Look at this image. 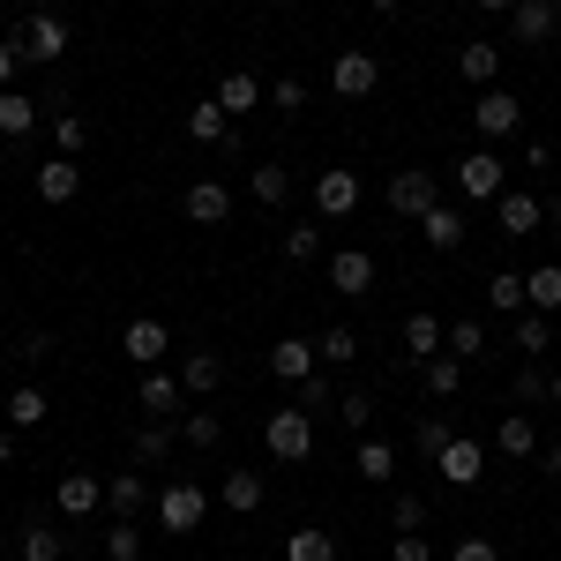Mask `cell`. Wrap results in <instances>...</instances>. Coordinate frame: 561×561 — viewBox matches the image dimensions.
I'll list each match as a JSON object with an SVG mask.
<instances>
[{
  "instance_id": "1",
  "label": "cell",
  "mask_w": 561,
  "mask_h": 561,
  "mask_svg": "<svg viewBox=\"0 0 561 561\" xmlns=\"http://www.w3.org/2000/svg\"><path fill=\"white\" fill-rule=\"evenodd\" d=\"M262 449H270L277 465H307V457H314V412L277 404V412H270V427H262Z\"/></svg>"
},
{
  "instance_id": "2",
  "label": "cell",
  "mask_w": 561,
  "mask_h": 561,
  "mask_svg": "<svg viewBox=\"0 0 561 561\" xmlns=\"http://www.w3.org/2000/svg\"><path fill=\"white\" fill-rule=\"evenodd\" d=\"M15 53H23V60H38V68H53V60L68 53V23H60L53 8H31V15H23V31H15Z\"/></svg>"
},
{
  "instance_id": "3",
  "label": "cell",
  "mask_w": 561,
  "mask_h": 561,
  "mask_svg": "<svg viewBox=\"0 0 561 561\" xmlns=\"http://www.w3.org/2000/svg\"><path fill=\"white\" fill-rule=\"evenodd\" d=\"M472 128L486 135V142L517 135V128H524V98H517V90H502V83H494V90H479V105H472Z\"/></svg>"
},
{
  "instance_id": "4",
  "label": "cell",
  "mask_w": 561,
  "mask_h": 561,
  "mask_svg": "<svg viewBox=\"0 0 561 561\" xmlns=\"http://www.w3.org/2000/svg\"><path fill=\"white\" fill-rule=\"evenodd\" d=\"M330 90H337V98H375V90H382V60L359 53V45H345V53L330 60Z\"/></svg>"
},
{
  "instance_id": "5",
  "label": "cell",
  "mask_w": 561,
  "mask_h": 561,
  "mask_svg": "<svg viewBox=\"0 0 561 561\" xmlns=\"http://www.w3.org/2000/svg\"><path fill=\"white\" fill-rule=\"evenodd\" d=\"M382 203H389L397 217H412V225H420V217H427L434 203H442V187H434V173H427V165H404V173L389 180V195H382Z\"/></svg>"
},
{
  "instance_id": "6",
  "label": "cell",
  "mask_w": 561,
  "mask_h": 561,
  "mask_svg": "<svg viewBox=\"0 0 561 561\" xmlns=\"http://www.w3.org/2000/svg\"><path fill=\"white\" fill-rule=\"evenodd\" d=\"M203 517H210V494H203L195 479H173V486L158 494V524H165V531H195Z\"/></svg>"
},
{
  "instance_id": "7",
  "label": "cell",
  "mask_w": 561,
  "mask_h": 561,
  "mask_svg": "<svg viewBox=\"0 0 561 561\" xmlns=\"http://www.w3.org/2000/svg\"><path fill=\"white\" fill-rule=\"evenodd\" d=\"M561 31V0H517L510 8V45H554Z\"/></svg>"
},
{
  "instance_id": "8",
  "label": "cell",
  "mask_w": 561,
  "mask_h": 561,
  "mask_svg": "<svg viewBox=\"0 0 561 561\" xmlns=\"http://www.w3.org/2000/svg\"><path fill=\"white\" fill-rule=\"evenodd\" d=\"M359 210V173L352 165H322L314 173V217H352Z\"/></svg>"
},
{
  "instance_id": "9",
  "label": "cell",
  "mask_w": 561,
  "mask_h": 561,
  "mask_svg": "<svg viewBox=\"0 0 561 561\" xmlns=\"http://www.w3.org/2000/svg\"><path fill=\"white\" fill-rule=\"evenodd\" d=\"M121 352H128L135 367H158V359H165V352H173V330H165V322H158V314H135L128 330H121Z\"/></svg>"
},
{
  "instance_id": "10",
  "label": "cell",
  "mask_w": 561,
  "mask_h": 561,
  "mask_svg": "<svg viewBox=\"0 0 561 561\" xmlns=\"http://www.w3.org/2000/svg\"><path fill=\"white\" fill-rule=\"evenodd\" d=\"M53 510H60V517H98V510H105V479L98 472H68L60 486H53Z\"/></svg>"
},
{
  "instance_id": "11",
  "label": "cell",
  "mask_w": 561,
  "mask_h": 561,
  "mask_svg": "<svg viewBox=\"0 0 561 561\" xmlns=\"http://www.w3.org/2000/svg\"><path fill=\"white\" fill-rule=\"evenodd\" d=\"M502 53H510V45L465 38V45H457V76H465V83H479V90H494V83H502Z\"/></svg>"
},
{
  "instance_id": "12",
  "label": "cell",
  "mask_w": 561,
  "mask_h": 561,
  "mask_svg": "<svg viewBox=\"0 0 561 561\" xmlns=\"http://www.w3.org/2000/svg\"><path fill=\"white\" fill-rule=\"evenodd\" d=\"M457 187H465L472 203H494V195H502V158H494V150H465V158H457Z\"/></svg>"
},
{
  "instance_id": "13",
  "label": "cell",
  "mask_w": 561,
  "mask_h": 561,
  "mask_svg": "<svg viewBox=\"0 0 561 561\" xmlns=\"http://www.w3.org/2000/svg\"><path fill=\"white\" fill-rule=\"evenodd\" d=\"M494 210H502V232H510V240H531V232L547 225V203H539V195H524V187H502V195H494Z\"/></svg>"
},
{
  "instance_id": "14",
  "label": "cell",
  "mask_w": 561,
  "mask_h": 561,
  "mask_svg": "<svg viewBox=\"0 0 561 561\" xmlns=\"http://www.w3.org/2000/svg\"><path fill=\"white\" fill-rule=\"evenodd\" d=\"M330 293H345V300L375 293V255H367V248H337V255H330Z\"/></svg>"
},
{
  "instance_id": "15",
  "label": "cell",
  "mask_w": 561,
  "mask_h": 561,
  "mask_svg": "<svg viewBox=\"0 0 561 561\" xmlns=\"http://www.w3.org/2000/svg\"><path fill=\"white\" fill-rule=\"evenodd\" d=\"M434 472H442V486H479V472H486V449L457 434V442H449V449L434 457Z\"/></svg>"
},
{
  "instance_id": "16",
  "label": "cell",
  "mask_w": 561,
  "mask_h": 561,
  "mask_svg": "<svg viewBox=\"0 0 561 561\" xmlns=\"http://www.w3.org/2000/svg\"><path fill=\"white\" fill-rule=\"evenodd\" d=\"M314 367H322L314 337H277V345H270V375H277V382H307Z\"/></svg>"
},
{
  "instance_id": "17",
  "label": "cell",
  "mask_w": 561,
  "mask_h": 561,
  "mask_svg": "<svg viewBox=\"0 0 561 561\" xmlns=\"http://www.w3.org/2000/svg\"><path fill=\"white\" fill-rule=\"evenodd\" d=\"M465 232H472V225H465V210H449V203H434V210L420 217V240H427L434 255H457V248H465Z\"/></svg>"
},
{
  "instance_id": "18",
  "label": "cell",
  "mask_w": 561,
  "mask_h": 561,
  "mask_svg": "<svg viewBox=\"0 0 561 561\" xmlns=\"http://www.w3.org/2000/svg\"><path fill=\"white\" fill-rule=\"evenodd\" d=\"M180 375H158V367H142V389H135V404H142V420H173L180 412Z\"/></svg>"
},
{
  "instance_id": "19",
  "label": "cell",
  "mask_w": 561,
  "mask_h": 561,
  "mask_svg": "<svg viewBox=\"0 0 561 561\" xmlns=\"http://www.w3.org/2000/svg\"><path fill=\"white\" fill-rule=\"evenodd\" d=\"M217 105H225V121H248V113H262V76H248V68H232L225 83L210 90Z\"/></svg>"
},
{
  "instance_id": "20",
  "label": "cell",
  "mask_w": 561,
  "mask_h": 561,
  "mask_svg": "<svg viewBox=\"0 0 561 561\" xmlns=\"http://www.w3.org/2000/svg\"><path fill=\"white\" fill-rule=\"evenodd\" d=\"M180 210L195 217V225H225V217H232V187H225V180H195V187L180 195Z\"/></svg>"
},
{
  "instance_id": "21",
  "label": "cell",
  "mask_w": 561,
  "mask_h": 561,
  "mask_svg": "<svg viewBox=\"0 0 561 561\" xmlns=\"http://www.w3.org/2000/svg\"><path fill=\"white\" fill-rule=\"evenodd\" d=\"M38 195L53 203V210L76 203V195H83V165H76V158H45V165H38Z\"/></svg>"
},
{
  "instance_id": "22",
  "label": "cell",
  "mask_w": 561,
  "mask_h": 561,
  "mask_svg": "<svg viewBox=\"0 0 561 561\" xmlns=\"http://www.w3.org/2000/svg\"><path fill=\"white\" fill-rule=\"evenodd\" d=\"M217 502H225L232 517H255V510H262V472H255V465H232L225 486H217Z\"/></svg>"
},
{
  "instance_id": "23",
  "label": "cell",
  "mask_w": 561,
  "mask_h": 561,
  "mask_svg": "<svg viewBox=\"0 0 561 561\" xmlns=\"http://www.w3.org/2000/svg\"><path fill=\"white\" fill-rule=\"evenodd\" d=\"M105 510L113 517H142V510H158V494L142 486V472H113L105 479Z\"/></svg>"
},
{
  "instance_id": "24",
  "label": "cell",
  "mask_w": 561,
  "mask_h": 561,
  "mask_svg": "<svg viewBox=\"0 0 561 561\" xmlns=\"http://www.w3.org/2000/svg\"><path fill=\"white\" fill-rule=\"evenodd\" d=\"M0 412H8V427H15V434H31V427H45V412H53V397H45L38 382H15V389H8V404H0Z\"/></svg>"
},
{
  "instance_id": "25",
  "label": "cell",
  "mask_w": 561,
  "mask_h": 561,
  "mask_svg": "<svg viewBox=\"0 0 561 561\" xmlns=\"http://www.w3.org/2000/svg\"><path fill=\"white\" fill-rule=\"evenodd\" d=\"M352 472L367 479V486H389V479H397V449H389L382 434H359V449H352Z\"/></svg>"
},
{
  "instance_id": "26",
  "label": "cell",
  "mask_w": 561,
  "mask_h": 561,
  "mask_svg": "<svg viewBox=\"0 0 561 561\" xmlns=\"http://www.w3.org/2000/svg\"><path fill=\"white\" fill-rule=\"evenodd\" d=\"M420 382H427L434 404H449V397L465 389V359H457V352H434V359H420Z\"/></svg>"
},
{
  "instance_id": "27",
  "label": "cell",
  "mask_w": 561,
  "mask_h": 561,
  "mask_svg": "<svg viewBox=\"0 0 561 561\" xmlns=\"http://www.w3.org/2000/svg\"><path fill=\"white\" fill-rule=\"evenodd\" d=\"M187 135H195L203 150H225V142H232V121H225V105H217V98L187 105Z\"/></svg>"
},
{
  "instance_id": "28",
  "label": "cell",
  "mask_w": 561,
  "mask_h": 561,
  "mask_svg": "<svg viewBox=\"0 0 561 561\" xmlns=\"http://www.w3.org/2000/svg\"><path fill=\"white\" fill-rule=\"evenodd\" d=\"M434 352H442V314H427V307L404 314V359L420 367V359H434Z\"/></svg>"
},
{
  "instance_id": "29",
  "label": "cell",
  "mask_w": 561,
  "mask_h": 561,
  "mask_svg": "<svg viewBox=\"0 0 561 561\" xmlns=\"http://www.w3.org/2000/svg\"><path fill=\"white\" fill-rule=\"evenodd\" d=\"M31 128H38V98H31V90H0V135L23 142Z\"/></svg>"
},
{
  "instance_id": "30",
  "label": "cell",
  "mask_w": 561,
  "mask_h": 561,
  "mask_svg": "<svg viewBox=\"0 0 561 561\" xmlns=\"http://www.w3.org/2000/svg\"><path fill=\"white\" fill-rule=\"evenodd\" d=\"M486 307H494V314H502V322H517L524 307V270H494V277H486Z\"/></svg>"
},
{
  "instance_id": "31",
  "label": "cell",
  "mask_w": 561,
  "mask_h": 561,
  "mask_svg": "<svg viewBox=\"0 0 561 561\" xmlns=\"http://www.w3.org/2000/svg\"><path fill=\"white\" fill-rule=\"evenodd\" d=\"M15 554H23V561H60V554H68V531H60V524H23Z\"/></svg>"
},
{
  "instance_id": "32",
  "label": "cell",
  "mask_w": 561,
  "mask_h": 561,
  "mask_svg": "<svg viewBox=\"0 0 561 561\" xmlns=\"http://www.w3.org/2000/svg\"><path fill=\"white\" fill-rule=\"evenodd\" d=\"M248 195H255L262 210H285V203H293V173H285V165H255V173H248Z\"/></svg>"
},
{
  "instance_id": "33",
  "label": "cell",
  "mask_w": 561,
  "mask_h": 561,
  "mask_svg": "<svg viewBox=\"0 0 561 561\" xmlns=\"http://www.w3.org/2000/svg\"><path fill=\"white\" fill-rule=\"evenodd\" d=\"M524 300L539 307V314H561V262H539V270H524Z\"/></svg>"
},
{
  "instance_id": "34",
  "label": "cell",
  "mask_w": 561,
  "mask_h": 561,
  "mask_svg": "<svg viewBox=\"0 0 561 561\" xmlns=\"http://www.w3.org/2000/svg\"><path fill=\"white\" fill-rule=\"evenodd\" d=\"M510 330H517V352H524V359H539V352L554 345V314H539V307H524Z\"/></svg>"
},
{
  "instance_id": "35",
  "label": "cell",
  "mask_w": 561,
  "mask_h": 561,
  "mask_svg": "<svg viewBox=\"0 0 561 561\" xmlns=\"http://www.w3.org/2000/svg\"><path fill=\"white\" fill-rule=\"evenodd\" d=\"M217 382H225V359H217V352H187V367H180V389H187V397H210Z\"/></svg>"
},
{
  "instance_id": "36",
  "label": "cell",
  "mask_w": 561,
  "mask_h": 561,
  "mask_svg": "<svg viewBox=\"0 0 561 561\" xmlns=\"http://www.w3.org/2000/svg\"><path fill=\"white\" fill-rule=\"evenodd\" d=\"M285 561H337V539H330L322 524H300V531L285 539Z\"/></svg>"
},
{
  "instance_id": "37",
  "label": "cell",
  "mask_w": 561,
  "mask_h": 561,
  "mask_svg": "<svg viewBox=\"0 0 561 561\" xmlns=\"http://www.w3.org/2000/svg\"><path fill=\"white\" fill-rule=\"evenodd\" d=\"M442 352H457L465 367L486 359V322H449V330H442Z\"/></svg>"
},
{
  "instance_id": "38",
  "label": "cell",
  "mask_w": 561,
  "mask_h": 561,
  "mask_svg": "<svg viewBox=\"0 0 561 561\" xmlns=\"http://www.w3.org/2000/svg\"><path fill=\"white\" fill-rule=\"evenodd\" d=\"M449 442H457V420H449V412H427V420H420V434H412V449H420L427 465L449 449Z\"/></svg>"
},
{
  "instance_id": "39",
  "label": "cell",
  "mask_w": 561,
  "mask_h": 561,
  "mask_svg": "<svg viewBox=\"0 0 561 561\" xmlns=\"http://www.w3.org/2000/svg\"><path fill=\"white\" fill-rule=\"evenodd\" d=\"M494 449H502V457H531V449H539V427H531L524 412H510V420L494 427Z\"/></svg>"
},
{
  "instance_id": "40",
  "label": "cell",
  "mask_w": 561,
  "mask_h": 561,
  "mask_svg": "<svg viewBox=\"0 0 561 561\" xmlns=\"http://www.w3.org/2000/svg\"><path fill=\"white\" fill-rule=\"evenodd\" d=\"M165 457H173V427L165 420H142L135 427V465H165Z\"/></svg>"
},
{
  "instance_id": "41",
  "label": "cell",
  "mask_w": 561,
  "mask_h": 561,
  "mask_svg": "<svg viewBox=\"0 0 561 561\" xmlns=\"http://www.w3.org/2000/svg\"><path fill=\"white\" fill-rule=\"evenodd\" d=\"M105 554H113V561H142V524L113 517V524H105Z\"/></svg>"
},
{
  "instance_id": "42",
  "label": "cell",
  "mask_w": 561,
  "mask_h": 561,
  "mask_svg": "<svg viewBox=\"0 0 561 561\" xmlns=\"http://www.w3.org/2000/svg\"><path fill=\"white\" fill-rule=\"evenodd\" d=\"M314 352H322V367H352V359H359V337L337 322V330H322V337H314Z\"/></svg>"
},
{
  "instance_id": "43",
  "label": "cell",
  "mask_w": 561,
  "mask_h": 561,
  "mask_svg": "<svg viewBox=\"0 0 561 561\" xmlns=\"http://www.w3.org/2000/svg\"><path fill=\"white\" fill-rule=\"evenodd\" d=\"M337 420H345L352 434H375V397H367V389H345V397H337Z\"/></svg>"
},
{
  "instance_id": "44",
  "label": "cell",
  "mask_w": 561,
  "mask_h": 561,
  "mask_svg": "<svg viewBox=\"0 0 561 561\" xmlns=\"http://www.w3.org/2000/svg\"><path fill=\"white\" fill-rule=\"evenodd\" d=\"M53 142H60V158H76V150L90 142V121L83 113H53Z\"/></svg>"
},
{
  "instance_id": "45",
  "label": "cell",
  "mask_w": 561,
  "mask_h": 561,
  "mask_svg": "<svg viewBox=\"0 0 561 561\" xmlns=\"http://www.w3.org/2000/svg\"><path fill=\"white\" fill-rule=\"evenodd\" d=\"M285 255H293V262L322 255V217H314V225H285Z\"/></svg>"
},
{
  "instance_id": "46",
  "label": "cell",
  "mask_w": 561,
  "mask_h": 561,
  "mask_svg": "<svg viewBox=\"0 0 561 561\" xmlns=\"http://www.w3.org/2000/svg\"><path fill=\"white\" fill-rule=\"evenodd\" d=\"M187 449H217V442H225V420H217V412H187Z\"/></svg>"
},
{
  "instance_id": "47",
  "label": "cell",
  "mask_w": 561,
  "mask_h": 561,
  "mask_svg": "<svg viewBox=\"0 0 561 561\" xmlns=\"http://www.w3.org/2000/svg\"><path fill=\"white\" fill-rule=\"evenodd\" d=\"M270 105H277L285 121H293V113H307V83H300V76H277V83H270Z\"/></svg>"
},
{
  "instance_id": "48",
  "label": "cell",
  "mask_w": 561,
  "mask_h": 561,
  "mask_svg": "<svg viewBox=\"0 0 561 561\" xmlns=\"http://www.w3.org/2000/svg\"><path fill=\"white\" fill-rule=\"evenodd\" d=\"M389 524H397V531H427V502H420V494H397V502H389Z\"/></svg>"
},
{
  "instance_id": "49",
  "label": "cell",
  "mask_w": 561,
  "mask_h": 561,
  "mask_svg": "<svg viewBox=\"0 0 561 561\" xmlns=\"http://www.w3.org/2000/svg\"><path fill=\"white\" fill-rule=\"evenodd\" d=\"M449 561H502V547H494L486 531H465V539L449 547Z\"/></svg>"
},
{
  "instance_id": "50",
  "label": "cell",
  "mask_w": 561,
  "mask_h": 561,
  "mask_svg": "<svg viewBox=\"0 0 561 561\" xmlns=\"http://www.w3.org/2000/svg\"><path fill=\"white\" fill-rule=\"evenodd\" d=\"M293 404H300V412H322V404H337V397L322 389V367H314L307 382H293Z\"/></svg>"
},
{
  "instance_id": "51",
  "label": "cell",
  "mask_w": 561,
  "mask_h": 561,
  "mask_svg": "<svg viewBox=\"0 0 561 561\" xmlns=\"http://www.w3.org/2000/svg\"><path fill=\"white\" fill-rule=\"evenodd\" d=\"M547 382H554V375H539V367H517L510 397H517V404H539V397H547Z\"/></svg>"
},
{
  "instance_id": "52",
  "label": "cell",
  "mask_w": 561,
  "mask_h": 561,
  "mask_svg": "<svg viewBox=\"0 0 561 561\" xmlns=\"http://www.w3.org/2000/svg\"><path fill=\"white\" fill-rule=\"evenodd\" d=\"M389 554H397V561H434V547H427V531H397Z\"/></svg>"
},
{
  "instance_id": "53",
  "label": "cell",
  "mask_w": 561,
  "mask_h": 561,
  "mask_svg": "<svg viewBox=\"0 0 561 561\" xmlns=\"http://www.w3.org/2000/svg\"><path fill=\"white\" fill-rule=\"evenodd\" d=\"M15 352H23V367H38V359H53V337H45V330H31Z\"/></svg>"
},
{
  "instance_id": "54",
  "label": "cell",
  "mask_w": 561,
  "mask_h": 561,
  "mask_svg": "<svg viewBox=\"0 0 561 561\" xmlns=\"http://www.w3.org/2000/svg\"><path fill=\"white\" fill-rule=\"evenodd\" d=\"M15 60H23V53H15V38H0V90H8V76H15Z\"/></svg>"
},
{
  "instance_id": "55",
  "label": "cell",
  "mask_w": 561,
  "mask_h": 561,
  "mask_svg": "<svg viewBox=\"0 0 561 561\" xmlns=\"http://www.w3.org/2000/svg\"><path fill=\"white\" fill-rule=\"evenodd\" d=\"M479 15H510V8H517V0H472Z\"/></svg>"
},
{
  "instance_id": "56",
  "label": "cell",
  "mask_w": 561,
  "mask_h": 561,
  "mask_svg": "<svg viewBox=\"0 0 561 561\" xmlns=\"http://www.w3.org/2000/svg\"><path fill=\"white\" fill-rule=\"evenodd\" d=\"M0 465H15V427H0Z\"/></svg>"
},
{
  "instance_id": "57",
  "label": "cell",
  "mask_w": 561,
  "mask_h": 561,
  "mask_svg": "<svg viewBox=\"0 0 561 561\" xmlns=\"http://www.w3.org/2000/svg\"><path fill=\"white\" fill-rule=\"evenodd\" d=\"M539 472H547V479H561V442L547 449V465H539Z\"/></svg>"
},
{
  "instance_id": "58",
  "label": "cell",
  "mask_w": 561,
  "mask_h": 561,
  "mask_svg": "<svg viewBox=\"0 0 561 561\" xmlns=\"http://www.w3.org/2000/svg\"><path fill=\"white\" fill-rule=\"evenodd\" d=\"M367 8H375V15H397V8H404V0H367Z\"/></svg>"
},
{
  "instance_id": "59",
  "label": "cell",
  "mask_w": 561,
  "mask_h": 561,
  "mask_svg": "<svg viewBox=\"0 0 561 561\" xmlns=\"http://www.w3.org/2000/svg\"><path fill=\"white\" fill-rule=\"evenodd\" d=\"M547 404H561V375H554V382H547Z\"/></svg>"
},
{
  "instance_id": "60",
  "label": "cell",
  "mask_w": 561,
  "mask_h": 561,
  "mask_svg": "<svg viewBox=\"0 0 561 561\" xmlns=\"http://www.w3.org/2000/svg\"><path fill=\"white\" fill-rule=\"evenodd\" d=\"M547 217H554V225H561V195H554V203H547Z\"/></svg>"
}]
</instances>
